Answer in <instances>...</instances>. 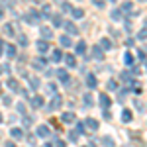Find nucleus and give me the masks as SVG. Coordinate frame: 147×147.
I'll list each match as a JSON object with an SVG mask.
<instances>
[{"label": "nucleus", "instance_id": "obj_36", "mask_svg": "<svg viewBox=\"0 0 147 147\" xmlns=\"http://www.w3.org/2000/svg\"><path fill=\"white\" fill-rule=\"evenodd\" d=\"M47 145H57V147H63V145H65V143H63V141H61L59 137H53V139H51V141H49Z\"/></svg>", "mask_w": 147, "mask_h": 147}, {"label": "nucleus", "instance_id": "obj_27", "mask_svg": "<svg viewBox=\"0 0 147 147\" xmlns=\"http://www.w3.org/2000/svg\"><path fill=\"white\" fill-rule=\"evenodd\" d=\"M124 63L127 65V67H134V63H136L134 55H131V53H125V55H124Z\"/></svg>", "mask_w": 147, "mask_h": 147}, {"label": "nucleus", "instance_id": "obj_40", "mask_svg": "<svg viewBox=\"0 0 147 147\" xmlns=\"http://www.w3.org/2000/svg\"><path fill=\"white\" fill-rule=\"evenodd\" d=\"M100 141H102V143H106V145H114V139H112V137H108V136L100 137Z\"/></svg>", "mask_w": 147, "mask_h": 147}, {"label": "nucleus", "instance_id": "obj_33", "mask_svg": "<svg viewBox=\"0 0 147 147\" xmlns=\"http://www.w3.org/2000/svg\"><path fill=\"white\" fill-rule=\"evenodd\" d=\"M79 131H77V129H75V131H69V141H73V143H75V141H79Z\"/></svg>", "mask_w": 147, "mask_h": 147}, {"label": "nucleus", "instance_id": "obj_44", "mask_svg": "<svg viewBox=\"0 0 147 147\" xmlns=\"http://www.w3.org/2000/svg\"><path fill=\"white\" fill-rule=\"evenodd\" d=\"M47 88H49V92H57V84H55V82H51Z\"/></svg>", "mask_w": 147, "mask_h": 147}, {"label": "nucleus", "instance_id": "obj_52", "mask_svg": "<svg viewBox=\"0 0 147 147\" xmlns=\"http://www.w3.org/2000/svg\"><path fill=\"white\" fill-rule=\"evenodd\" d=\"M0 124H2V114H0Z\"/></svg>", "mask_w": 147, "mask_h": 147}, {"label": "nucleus", "instance_id": "obj_51", "mask_svg": "<svg viewBox=\"0 0 147 147\" xmlns=\"http://www.w3.org/2000/svg\"><path fill=\"white\" fill-rule=\"evenodd\" d=\"M143 67H145V71H147V61H145V65H143Z\"/></svg>", "mask_w": 147, "mask_h": 147}, {"label": "nucleus", "instance_id": "obj_26", "mask_svg": "<svg viewBox=\"0 0 147 147\" xmlns=\"http://www.w3.org/2000/svg\"><path fill=\"white\" fill-rule=\"evenodd\" d=\"M131 118H134V116H131V110H124V112H122V122H124V124H129Z\"/></svg>", "mask_w": 147, "mask_h": 147}, {"label": "nucleus", "instance_id": "obj_15", "mask_svg": "<svg viewBox=\"0 0 147 147\" xmlns=\"http://www.w3.org/2000/svg\"><path fill=\"white\" fill-rule=\"evenodd\" d=\"M10 136L14 137V139H24V137H26V134H24L22 127H12V129H10Z\"/></svg>", "mask_w": 147, "mask_h": 147}, {"label": "nucleus", "instance_id": "obj_17", "mask_svg": "<svg viewBox=\"0 0 147 147\" xmlns=\"http://www.w3.org/2000/svg\"><path fill=\"white\" fill-rule=\"evenodd\" d=\"M86 86H88V88H96V86H98L96 75H86Z\"/></svg>", "mask_w": 147, "mask_h": 147}, {"label": "nucleus", "instance_id": "obj_47", "mask_svg": "<svg viewBox=\"0 0 147 147\" xmlns=\"http://www.w3.org/2000/svg\"><path fill=\"white\" fill-rule=\"evenodd\" d=\"M2 53H4V41L0 39V57H2Z\"/></svg>", "mask_w": 147, "mask_h": 147}, {"label": "nucleus", "instance_id": "obj_29", "mask_svg": "<svg viewBox=\"0 0 147 147\" xmlns=\"http://www.w3.org/2000/svg\"><path fill=\"white\" fill-rule=\"evenodd\" d=\"M39 84H41V80L37 79V77H32V79H30V88L37 90V88H39Z\"/></svg>", "mask_w": 147, "mask_h": 147}, {"label": "nucleus", "instance_id": "obj_42", "mask_svg": "<svg viewBox=\"0 0 147 147\" xmlns=\"http://www.w3.org/2000/svg\"><path fill=\"white\" fill-rule=\"evenodd\" d=\"M2 104H4V106H10V104H12V98H10V96H4V98H2Z\"/></svg>", "mask_w": 147, "mask_h": 147}, {"label": "nucleus", "instance_id": "obj_49", "mask_svg": "<svg viewBox=\"0 0 147 147\" xmlns=\"http://www.w3.org/2000/svg\"><path fill=\"white\" fill-rule=\"evenodd\" d=\"M65 2H67V0H53V4H61V6H63Z\"/></svg>", "mask_w": 147, "mask_h": 147}, {"label": "nucleus", "instance_id": "obj_41", "mask_svg": "<svg viewBox=\"0 0 147 147\" xmlns=\"http://www.w3.org/2000/svg\"><path fill=\"white\" fill-rule=\"evenodd\" d=\"M16 108H18V112L22 114V116H26V106H24L22 102H18V106H16Z\"/></svg>", "mask_w": 147, "mask_h": 147}, {"label": "nucleus", "instance_id": "obj_48", "mask_svg": "<svg viewBox=\"0 0 147 147\" xmlns=\"http://www.w3.org/2000/svg\"><path fill=\"white\" fill-rule=\"evenodd\" d=\"M20 92H22V96H24V98H28V96H30V92H28V90H22V88H20Z\"/></svg>", "mask_w": 147, "mask_h": 147}, {"label": "nucleus", "instance_id": "obj_11", "mask_svg": "<svg viewBox=\"0 0 147 147\" xmlns=\"http://www.w3.org/2000/svg\"><path fill=\"white\" fill-rule=\"evenodd\" d=\"M39 14H41V18H45V20H51V4H43L41 6V10H39Z\"/></svg>", "mask_w": 147, "mask_h": 147}, {"label": "nucleus", "instance_id": "obj_39", "mask_svg": "<svg viewBox=\"0 0 147 147\" xmlns=\"http://www.w3.org/2000/svg\"><path fill=\"white\" fill-rule=\"evenodd\" d=\"M92 4H94L96 8H104V6H106V0H92Z\"/></svg>", "mask_w": 147, "mask_h": 147}, {"label": "nucleus", "instance_id": "obj_2", "mask_svg": "<svg viewBox=\"0 0 147 147\" xmlns=\"http://www.w3.org/2000/svg\"><path fill=\"white\" fill-rule=\"evenodd\" d=\"M61 106H63V96H61V94H55V96L51 98V102H49L47 110H49V112H53V110H59Z\"/></svg>", "mask_w": 147, "mask_h": 147}, {"label": "nucleus", "instance_id": "obj_46", "mask_svg": "<svg viewBox=\"0 0 147 147\" xmlns=\"http://www.w3.org/2000/svg\"><path fill=\"white\" fill-rule=\"evenodd\" d=\"M104 118H106V120H110V118H112L110 112H108V108H104Z\"/></svg>", "mask_w": 147, "mask_h": 147}, {"label": "nucleus", "instance_id": "obj_1", "mask_svg": "<svg viewBox=\"0 0 147 147\" xmlns=\"http://www.w3.org/2000/svg\"><path fill=\"white\" fill-rule=\"evenodd\" d=\"M24 20H26L28 24H32V26H35V24L41 20V14H39L37 10H30L26 16H24Z\"/></svg>", "mask_w": 147, "mask_h": 147}, {"label": "nucleus", "instance_id": "obj_8", "mask_svg": "<svg viewBox=\"0 0 147 147\" xmlns=\"http://www.w3.org/2000/svg\"><path fill=\"white\" fill-rule=\"evenodd\" d=\"M32 67H34L35 71H43V69L47 67V61L43 59V57H39V59H34V63H32Z\"/></svg>", "mask_w": 147, "mask_h": 147}, {"label": "nucleus", "instance_id": "obj_23", "mask_svg": "<svg viewBox=\"0 0 147 147\" xmlns=\"http://www.w3.org/2000/svg\"><path fill=\"white\" fill-rule=\"evenodd\" d=\"M6 84H8V88H10V90H20V84H18V80L14 79V77H10Z\"/></svg>", "mask_w": 147, "mask_h": 147}, {"label": "nucleus", "instance_id": "obj_50", "mask_svg": "<svg viewBox=\"0 0 147 147\" xmlns=\"http://www.w3.org/2000/svg\"><path fill=\"white\" fill-rule=\"evenodd\" d=\"M2 16H4V10H2V6H0V18H2Z\"/></svg>", "mask_w": 147, "mask_h": 147}, {"label": "nucleus", "instance_id": "obj_35", "mask_svg": "<svg viewBox=\"0 0 147 147\" xmlns=\"http://www.w3.org/2000/svg\"><path fill=\"white\" fill-rule=\"evenodd\" d=\"M118 88H120V84H118V82H116V80H108V90H118Z\"/></svg>", "mask_w": 147, "mask_h": 147}, {"label": "nucleus", "instance_id": "obj_13", "mask_svg": "<svg viewBox=\"0 0 147 147\" xmlns=\"http://www.w3.org/2000/svg\"><path fill=\"white\" fill-rule=\"evenodd\" d=\"M4 35H6V37H16V28H14V24H6V26H4Z\"/></svg>", "mask_w": 147, "mask_h": 147}, {"label": "nucleus", "instance_id": "obj_5", "mask_svg": "<svg viewBox=\"0 0 147 147\" xmlns=\"http://www.w3.org/2000/svg\"><path fill=\"white\" fill-rule=\"evenodd\" d=\"M39 34L43 35V39H51L53 37V28L51 26H39Z\"/></svg>", "mask_w": 147, "mask_h": 147}, {"label": "nucleus", "instance_id": "obj_18", "mask_svg": "<svg viewBox=\"0 0 147 147\" xmlns=\"http://www.w3.org/2000/svg\"><path fill=\"white\" fill-rule=\"evenodd\" d=\"M92 57H94V59H102V57H104V49L100 47V43L92 47Z\"/></svg>", "mask_w": 147, "mask_h": 147}, {"label": "nucleus", "instance_id": "obj_10", "mask_svg": "<svg viewBox=\"0 0 147 147\" xmlns=\"http://www.w3.org/2000/svg\"><path fill=\"white\" fill-rule=\"evenodd\" d=\"M30 104H32V108H35V110H37V108H41V106H43V98H41L39 94H35V96H32V98H30Z\"/></svg>", "mask_w": 147, "mask_h": 147}, {"label": "nucleus", "instance_id": "obj_37", "mask_svg": "<svg viewBox=\"0 0 147 147\" xmlns=\"http://www.w3.org/2000/svg\"><path fill=\"white\" fill-rule=\"evenodd\" d=\"M84 129H86V122H77V131L84 134Z\"/></svg>", "mask_w": 147, "mask_h": 147}, {"label": "nucleus", "instance_id": "obj_24", "mask_svg": "<svg viewBox=\"0 0 147 147\" xmlns=\"http://www.w3.org/2000/svg\"><path fill=\"white\" fill-rule=\"evenodd\" d=\"M51 24H53V28H61L63 26V18L59 14H55V16H51Z\"/></svg>", "mask_w": 147, "mask_h": 147}, {"label": "nucleus", "instance_id": "obj_31", "mask_svg": "<svg viewBox=\"0 0 147 147\" xmlns=\"http://www.w3.org/2000/svg\"><path fill=\"white\" fill-rule=\"evenodd\" d=\"M131 10H134V4H131L129 0H127V2H124V6H122V12H124V14H129Z\"/></svg>", "mask_w": 147, "mask_h": 147}, {"label": "nucleus", "instance_id": "obj_28", "mask_svg": "<svg viewBox=\"0 0 147 147\" xmlns=\"http://www.w3.org/2000/svg\"><path fill=\"white\" fill-rule=\"evenodd\" d=\"M71 14H73V18H75V20L84 18V10H80V8H73V12H71Z\"/></svg>", "mask_w": 147, "mask_h": 147}, {"label": "nucleus", "instance_id": "obj_45", "mask_svg": "<svg viewBox=\"0 0 147 147\" xmlns=\"http://www.w3.org/2000/svg\"><path fill=\"white\" fill-rule=\"evenodd\" d=\"M24 124L30 125V124H32V118H30V116H26V118H24Z\"/></svg>", "mask_w": 147, "mask_h": 147}, {"label": "nucleus", "instance_id": "obj_54", "mask_svg": "<svg viewBox=\"0 0 147 147\" xmlns=\"http://www.w3.org/2000/svg\"><path fill=\"white\" fill-rule=\"evenodd\" d=\"M35 2H41V0H35Z\"/></svg>", "mask_w": 147, "mask_h": 147}, {"label": "nucleus", "instance_id": "obj_43", "mask_svg": "<svg viewBox=\"0 0 147 147\" xmlns=\"http://www.w3.org/2000/svg\"><path fill=\"white\" fill-rule=\"evenodd\" d=\"M145 51H147V49H139V53H137V55H139V59H145V57H147Z\"/></svg>", "mask_w": 147, "mask_h": 147}, {"label": "nucleus", "instance_id": "obj_32", "mask_svg": "<svg viewBox=\"0 0 147 147\" xmlns=\"http://www.w3.org/2000/svg\"><path fill=\"white\" fill-rule=\"evenodd\" d=\"M16 37H18V43H20L22 47H26V45H28V37H26L24 34H18Z\"/></svg>", "mask_w": 147, "mask_h": 147}, {"label": "nucleus", "instance_id": "obj_6", "mask_svg": "<svg viewBox=\"0 0 147 147\" xmlns=\"http://www.w3.org/2000/svg\"><path fill=\"white\" fill-rule=\"evenodd\" d=\"M86 49H88V45H86V41H84V39L77 41V45H75V53H77V55H84V53H86Z\"/></svg>", "mask_w": 147, "mask_h": 147}, {"label": "nucleus", "instance_id": "obj_53", "mask_svg": "<svg viewBox=\"0 0 147 147\" xmlns=\"http://www.w3.org/2000/svg\"><path fill=\"white\" fill-rule=\"evenodd\" d=\"M145 28H147V20H145Z\"/></svg>", "mask_w": 147, "mask_h": 147}, {"label": "nucleus", "instance_id": "obj_34", "mask_svg": "<svg viewBox=\"0 0 147 147\" xmlns=\"http://www.w3.org/2000/svg\"><path fill=\"white\" fill-rule=\"evenodd\" d=\"M82 98H84V106H86V108H90L92 106V94H84V96H82Z\"/></svg>", "mask_w": 147, "mask_h": 147}, {"label": "nucleus", "instance_id": "obj_22", "mask_svg": "<svg viewBox=\"0 0 147 147\" xmlns=\"http://www.w3.org/2000/svg\"><path fill=\"white\" fill-rule=\"evenodd\" d=\"M59 41H61V45L63 47H71L73 45V39H71V35H61V37H59Z\"/></svg>", "mask_w": 147, "mask_h": 147}, {"label": "nucleus", "instance_id": "obj_4", "mask_svg": "<svg viewBox=\"0 0 147 147\" xmlns=\"http://www.w3.org/2000/svg\"><path fill=\"white\" fill-rule=\"evenodd\" d=\"M57 77H59V80H61L65 86H69V84H71V77H69L67 69H59V71H57Z\"/></svg>", "mask_w": 147, "mask_h": 147}, {"label": "nucleus", "instance_id": "obj_7", "mask_svg": "<svg viewBox=\"0 0 147 147\" xmlns=\"http://www.w3.org/2000/svg\"><path fill=\"white\" fill-rule=\"evenodd\" d=\"M63 28H65V32H67L69 35H77L79 34V28H77L73 22H63Z\"/></svg>", "mask_w": 147, "mask_h": 147}, {"label": "nucleus", "instance_id": "obj_30", "mask_svg": "<svg viewBox=\"0 0 147 147\" xmlns=\"http://www.w3.org/2000/svg\"><path fill=\"white\" fill-rule=\"evenodd\" d=\"M122 14H124L122 10H116V8H114V10H112V20H116V22H122Z\"/></svg>", "mask_w": 147, "mask_h": 147}, {"label": "nucleus", "instance_id": "obj_9", "mask_svg": "<svg viewBox=\"0 0 147 147\" xmlns=\"http://www.w3.org/2000/svg\"><path fill=\"white\" fill-rule=\"evenodd\" d=\"M98 102H100V106H102V108H110V104H112L110 96H108L106 92H100V96H98Z\"/></svg>", "mask_w": 147, "mask_h": 147}, {"label": "nucleus", "instance_id": "obj_14", "mask_svg": "<svg viewBox=\"0 0 147 147\" xmlns=\"http://www.w3.org/2000/svg\"><path fill=\"white\" fill-rule=\"evenodd\" d=\"M63 59H65V65H67L69 69H75V67H77V57H75V55H69V53H67Z\"/></svg>", "mask_w": 147, "mask_h": 147}, {"label": "nucleus", "instance_id": "obj_55", "mask_svg": "<svg viewBox=\"0 0 147 147\" xmlns=\"http://www.w3.org/2000/svg\"><path fill=\"white\" fill-rule=\"evenodd\" d=\"M112 2H116V0H112Z\"/></svg>", "mask_w": 147, "mask_h": 147}, {"label": "nucleus", "instance_id": "obj_3", "mask_svg": "<svg viewBox=\"0 0 147 147\" xmlns=\"http://www.w3.org/2000/svg\"><path fill=\"white\" fill-rule=\"evenodd\" d=\"M35 49H37V53H39V55H45L47 51H49V39H37Z\"/></svg>", "mask_w": 147, "mask_h": 147}, {"label": "nucleus", "instance_id": "obj_12", "mask_svg": "<svg viewBox=\"0 0 147 147\" xmlns=\"http://www.w3.org/2000/svg\"><path fill=\"white\" fill-rule=\"evenodd\" d=\"M35 136H37V137H49V136H51V131H49L47 125H39V127L35 129Z\"/></svg>", "mask_w": 147, "mask_h": 147}, {"label": "nucleus", "instance_id": "obj_25", "mask_svg": "<svg viewBox=\"0 0 147 147\" xmlns=\"http://www.w3.org/2000/svg\"><path fill=\"white\" fill-rule=\"evenodd\" d=\"M63 59V53H61V49H53V53H51V61L53 63H59Z\"/></svg>", "mask_w": 147, "mask_h": 147}, {"label": "nucleus", "instance_id": "obj_20", "mask_svg": "<svg viewBox=\"0 0 147 147\" xmlns=\"http://www.w3.org/2000/svg\"><path fill=\"white\" fill-rule=\"evenodd\" d=\"M61 120L65 122V124H73V122H77V118H75V114L73 112H65L61 116Z\"/></svg>", "mask_w": 147, "mask_h": 147}, {"label": "nucleus", "instance_id": "obj_21", "mask_svg": "<svg viewBox=\"0 0 147 147\" xmlns=\"http://www.w3.org/2000/svg\"><path fill=\"white\" fill-rule=\"evenodd\" d=\"M100 47L102 49H104V51H112V41H110V39H108V37H102L100 39Z\"/></svg>", "mask_w": 147, "mask_h": 147}, {"label": "nucleus", "instance_id": "obj_19", "mask_svg": "<svg viewBox=\"0 0 147 147\" xmlns=\"http://www.w3.org/2000/svg\"><path fill=\"white\" fill-rule=\"evenodd\" d=\"M4 51H6V55L10 57V59H14V57L18 55V51H16V45H12V43H8V45L4 47Z\"/></svg>", "mask_w": 147, "mask_h": 147}, {"label": "nucleus", "instance_id": "obj_16", "mask_svg": "<svg viewBox=\"0 0 147 147\" xmlns=\"http://www.w3.org/2000/svg\"><path fill=\"white\" fill-rule=\"evenodd\" d=\"M84 122H86V129H88V131H96V129H98V122H96L94 118H86Z\"/></svg>", "mask_w": 147, "mask_h": 147}, {"label": "nucleus", "instance_id": "obj_38", "mask_svg": "<svg viewBox=\"0 0 147 147\" xmlns=\"http://www.w3.org/2000/svg\"><path fill=\"white\" fill-rule=\"evenodd\" d=\"M137 39H141V41H143V39H147V28H143V30L137 34Z\"/></svg>", "mask_w": 147, "mask_h": 147}]
</instances>
